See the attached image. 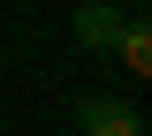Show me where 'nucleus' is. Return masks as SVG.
Returning <instances> with one entry per match:
<instances>
[{
    "instance_id": "nucleus-1",
    "label": "nucleus",
    "mask_w": 152,
    "mask_h": 136,
    "mask_svg": "<svg viewBox=\"0 0 152 136\" xmlns=\"http://www.w3.org/2000/svg\"><path fill=\"white\" fill-rule=\"evenodd\" d=\"M76 129L84 136H145V121H137V106H122V98H76Z\"/></svg>"
},
{
    "instance_id": "nucleus-2",
    "label": "nucleus",
    "mask_w": 152,
    "mask_h": 136,
    "mask_svg": "<svg viewBox=\"0 0 152 136\" xmlns=\"http://www.w3.org/2000/svg\"><path fill=\"white\" fill-rule=\"evenodd\" d=\"M114 38H122V8H107V0H76V45L114 53Z\"/></svg>"
},
{
    "instance_id": "nucleus-3",
    "label": "nucleus",
    "mask_w": 152,
    "mask_h": 136,
    "mask_svg": "<svg viewBox=\"0 0 152 136\" xmlns=\"http://www.w3.org/2000/svg\"><path fill=\"white\" fill-rule=\"evenodd\" d=\"M129 76H152V15H122V38H114Z\"/></svg>"
}]
</instances>
